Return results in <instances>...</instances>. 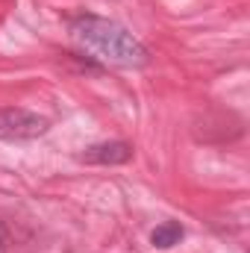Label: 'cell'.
I'll return each instance as SVG.
<instances>
[{"instance_id":"4","label":"cell","mask_w":250,"mask_h":253,"mask_svg":"<svg viewBox=\"0 0 250 253\" xmlns=\"http://www.w3.org/2000/svg\"><path fill=\"white\" fill-rule=\"evenodd\" d=\"M180 239H183V227L177 224V221H165V224H159L153 233H150V242L156 245V248H174V245H180Z\"/></svg>"},{"instance_id":"1","label":"cell","mask_w":250,"mask_h":253,"mask_svg":"<svg viewBox=\"0 0 250 253\" xmlns=\"http://www.w3.org/2000/svg\"><path fill=\"white\" fill-rule=\"evenodd\" d=\"M71 33H74V39L88 53H94L97 59H103V62H109V65H118V68H144V65L150 62L147 47L132 33H126L121 24H115V21L85 15V18L74 21Z\"/></svg>"},{"instance_id":"2","label":"cell","mask_w":250,"mask_h":253,"mask_svg":"<svg viewBox=\"0 0 250 253\" xmlns=\"http://www.w3.org/2000/svg\"><path fill=\"white\" fill-rule=\"evenodd\" d=\"M44 129H47L44 118L24 112V109H9L0 115V135H6V138H36Z\"/></svg>"},{"instance_id":"3","label":"cell","mask_w":250,"mask_h":253,"mask_svg":"<svg viewBox=\"0 0 250 253\" xmlns=\"http://www.w3.org/2000/svg\"><path fill=\"white\" fill-rule=\"evenodd\" d=\"M85 162H97V165H121L132 159V147L124 141H106V144H94L83 153Z\"/></svg>"},{"instance_id":"5","label":"cell","mask_w":250,"mask_h":253,"mask_svg":"<svg viewBox=\"0 0 250 253\" xmlns=\"http://www.w3.org/2000/svg\"><path fill=\"white\" fill-rule=\"evenodd\" d=\"M3 239H6V230H3V224H0V245H3Z\"/></svg>"}]
</instances>
